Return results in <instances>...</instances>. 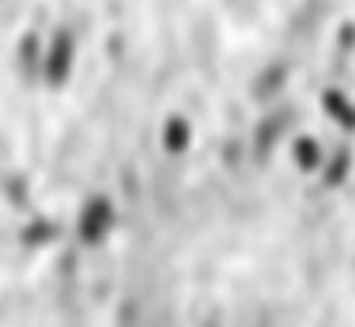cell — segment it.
<instances>
[{
  "instance_id": "cell-1",
  "label": "cell",
  "mask_w": 355,
  "mask_h": 327,
  "mask_svg": "<svg viewBox=\"0 0 355 327\" xmlns=\"http://www.w3.org/2000/svg\"><path fill=\"white\" fill-rule=\"evenodd\" d=\"M119 227V206L115 199L105 192V188H91L80 202V213H77V240L91 251V247H101L108 244L112 230Z\"/></svg>"
},
{
  "instance_id": "cell-2",
  "label": "cell",
  "mask_w": 355,
  "mask_h": 327,
  "mask_svg": "<svg viewBox=\"0 0 355 327\" xmlns=\"http://www.w3.org/2000/svg\"><path fill=\"white\" fill-rule=\"evenodd\" d=\"M77 46H80V35L73 32V25L53 21L49 42H46V67H42V84L49 91H60L70 84V73L77 63Z\"/></svg>"
},
{
  "instance_id": "cell-3",
  "label": "cell",
  "mask_w": 355,
  "mask_h": 327,
  "mask_svg": "<svg viewBox=\"0 0 355 327\" xmlns=\"http://www.w3.org/2000/svg\"><path fill=\"white\" fill-rule=\"evenodd\" d=\"M355 175V150H352V136H338L334 143H327V160L320 168V185L331 192H341Z\"/></svg>"
},
{
  "instance_id": "cell-4",
  "label": "cell",
  "mask_w": 355,
  "mask_h": 327,
  "mask_svg": "<svg viewBox=\"0 0 355 327\" xmlns=\"http://www.w3.org/2000/svg\"><path fill=\"white\" fill-rule=\"evenodd\" d=\"M15 67H18V77H21V84H25L28 91L42 80L46 49H42V39H39V28H35V25L21 35V42H18V49H15Z\"/></svg>"
},
{
  "instance_id": "cell-5",
  "label": "cell",
  "mask_w": 355,
  "mask_h": 327,
  "mask_svg": "<svg viewBox=\"0 0 355 327\" xmlns=\"http://www.w3.org/2000/svg\"><path fill=\"white\" fill-rule=\"evenodd\" d=\"M196 143V125L189 118V112H171L164 122H160V150L167 157H185Z\"/></svg>"
},
{
  "instance_id": "cell-6",
  "label": "cell",
  "mask_w": 355,
  "mask_h": 327,
  "mask_svg": "<svg viewBox=\"0 0 355 327\" xmlns=\"http://www.w3.org/2000/svg\"><path fill=\"white\" fill-rule=\"evenodd\" d=\"M320 108H324V115L334 122L338 132L355 136V101L348 98V91H345L341 84H324V87H320Z\"/></svg>"
},
{
  "instance_id": "cell-7",
  "label": "cell",
  "mask_w": 355,
  "mask_h": 327,
  "mask_svg": "<svg viewBox=\"0 0 355 327\" xmlns=\"http://www.w3.org/2000/svg\"><path fill=\"white\" fill-rule=\"evenodd\" d=\"M324 160H327L324 136H317V132H296L293 136V171H300V175H320Z\"/></svg>"
}]
</instances>
